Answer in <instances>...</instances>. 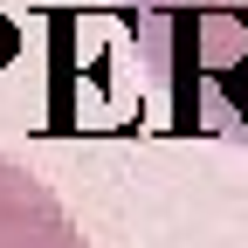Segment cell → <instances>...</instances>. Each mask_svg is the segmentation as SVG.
<instances>
[{
    "instance_id": "6da1fadb",
    "label": "cell",
    "mask_w": 248,
    "mask_h": 248,
    "mask_svg": "<svg viewBox=\"0 0 248 248\" xmlns=\"http://www.w3.org/2000/svg\"><path fill=\"white\" fill-rule=\"evenodd\" d=\"M172 131L248 145V0H117Z\"/></svg>"
},
{
    "instance_id": "7a4b0ae2",
    "label": "cell",
    "mask_w": 248,
    "mask_h": 248,
    "mask_svg": "<svg viewBox=\"0 0 248 248\" xmlns=\"http://www.w3.org/2000/svg\"><path fill=\"white\" fill-rule=\"evenodd\" d=\"M0 248H90L69 200L28 166L0 152Z\"/></svg>"
}]
</instances>
